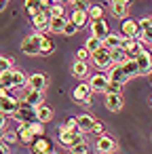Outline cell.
<instances>
[{
	"instance_id": "cell-22",
	"label": "cell",
	"mask_w": 152,
	"mask_h": 154,
	"mask_svg": "<svg viewBox=\"0 0 152 154\" xmlns=\"http://www.w3.org/2000/svg\"><path fill=\"white\" fill-rule=\"evenodd\" d=\"M87 74H89V66H87V61H78V59H76V61L72 63V76L78 78V80H82Z\"/></svg>"
},
{
	"instance_id": "cell-36",
	"label": "cell",
	"mask_w": 152,
	"mask_h": 154,
	"mask_svg": "<svg viewBox=\"0 0 152 154\" xmlns=\"http://www.w3.org/2000/svg\"><path fill=\"white\" fill-rule=\"evenodd\" d=\"M30 129H32V133H34L36 137H40V135H45V122H40L38 118H34V120L30 122Z\"/></svg>"
},
{
	"instance_id": "cell-21",
	"label": "cell",
	"mask_w": 152,
	"mask_h": 154,
	"mask_svg": "<svg viewBox=\"0 0 152 154\" xmlns=\"http://www.w3.org/2000/svg\"><path fill=\"white\" fill-rule=\"evenodd\" d=\"M23 9H26V13L30 15V19H32L34 15H38L40 11H47V9H42L40 0H23Z\"/></svg>"
},
{
	"instance_id": "cell-50",
	"label": "cell",
	"mask_w": 152,
	"mask_h": 154,
	"mask_svg": "<svg viewBox=\"0 0 152 154\" xmlns=\"http://www.w3.org/2000/svg\"><path fill=\"white\" fill-rule=\"evenodd\" d=\"M0 154H9V148H7V143H2V141H0Z\"/></svg>"
},
{
	"instance_id": "cell-27",
	"label": "cell",
	"mask_w": 152,
	"mask_h": 154,
	"mask_svg": "<svg viewBox=\"0 0 152 154\" xmlns=\"http://www.w3.org/2000/svg\"><path fill=\"white\" fill-rule=\"evenodd\" d=\"M70 21H72V23H76V26H78V30H80V28H85V26H87V21H89V13H87V11H74V13H72V17H70Z\"/></svg>"
},
{
	"instance_id": "cell-39",
	"label": "cell",
	"mask_w": 152,
	"mask_h": 154,
	"mask_svg": "<svg viewBox=\"0 0 152 154\" xmlns=\"http://www.w3.org/2000/svg\"><path fill=\"white\" fill-rule=\"evenodd\" d=\"M76 32H78V26H76V23H72V21L68 19V21H66V26H64V36H74Z\"/></svg>"
},
{
	"instance_id": "cell-13",
	"label": "cell",
	"mask_w": 152,
	"mask_h": 154,
	"mask_svg": "<svg viewBox=\"0 0 152 154\" xmlns=\"http://www.w3.org/2000/svg\"><path fill=\"white\" fill-rule=\"evenodd\" d=\"M30 21H32V26H34V30H36V32H45V30H49L51 15H49V11H40V13H38V15H34Z\"/></svg>"
},
{
	"instance_id": "cell-29",
	"label": "cell",
	"mask_w": 152,
	"mask_h": 154,
	"mask_svg": "<svg viewBox=\"0 0 152 154\" xmlns=\"http://www.w3.org/2000/svg\"><path fill=\"white\" fill-rule=\"evenodd\" d=\"M28 85V76L21 70H13V89H23Z\"/></svg>"
},
{
	"instance_id": "cell-40",
	"label": "cell",
	"mask_w": 152,
	"mask_h": 154,
	"mask_svg": "<svg viewBox=\"0 0 152 154\" xmlns=\"http://www.w3.org/2000/svg\"><path fill=\"white\" fill-rule=\"evenodd\" d=\"M13 63H15V59H11V57H0V72L13 70Z\"/></svg>"
},
{
	"instance_id": "cell-17",
	"label": "cell",
	"mask_w": 152,
	"mask_h": 154,
	"mask_svg": "<svg viewBox=\"0 0 152 154\" xmlns=\"http://www.w3.org/2000/svg\"><path fill=\"white\" fill-rule=\"evenodd\" d=\"M108 78H110L112 82H120V85L129 82V78L125 76V70H123V66H114V63L108 68Z\"/></svg>"
},
{
	"instance_id": "cell-6",
	"label": "cell",
	"mask_w": 152,
	"mask_h": 154,
	"mask_svg": "<svg viewBox=\"0 0 152 154\" xmlns=\"http://www.w3.org/2000/svg\"><path fill=\"white\" fill-rule=\"evenodd\" d=\"M15 131H17V141L23 143V146H32V141L36 139V135L30 129V122H19V127Z\"/></svg>"
},
{
	"instance_id": "cell-19",
	"label": "cell",
	"mask_w": 152,
	"mask_h": 154,
	"mask_svg": "<svg viewBox=\"0 0 152 154\" xmlns=\"http://www.w3.org/2000/svg\"><path fill=\"white\" fill-rule=\"evenodd\" d=\"M28 87H30V89H36V91H45V89H47V76L40 74V72L32 74V76L28 78Z\"/></svg>"
},
{
	"instance_id": "cell-55",
	"label": "cell",
	"mask_w": 152,
	"mask_h": 154,
	"mask_svg": "<svg viewBox=\"0 0 152 154\" xmlns=\"http://www.w3.org/2000/svg\"><path fill=\"white\" fill-rule=\"evenodd\" d=\"M53 2H61V0H53Z\"/></svg>"
},
{
	"instance_id": "cell-41",
	"label": "cell",
	"mask_w": 152,
	"mask_h": 154,
	"mask_svg": "<svg viewBox=\"0 0 152 154\" xmlns=\"http://www.w3.org/2000/svg\"><path fill=\"white\" fill-rule=\"evenodd\" d=\"M70 154H89V143H87V141H82V143H78V146H74V148H70Z\"/></svg>"
},
{
	"instance_id": "cell-28",
	"label": "cell",
	"mask_w": 152,
	"mask_h": 154,
	"mask_svg": "<svg viewBox=\"0 0 152 154\" xmlns=\"http://www.w3.org/2000/svg\"><path fill=\"white\" fill-rule=\"evenodd\" d=\"M104 47H106V49H110V51H114V49L123 47V36H116V34H108V36L104 38Z\"/></svg>"
},
{
	"instance_id": "cell-56",
	"label": "cell",
	"mask_w": 152,
	"mask_h": 154,
	"mask_svg": "<svg viewBox=\"0 0 152 154\" xmlns=\"http://www.w3.org/2000/svg\"><path fill=\"white\" fill-rule=\"evenodd\" d=\"M150 106H152V97H150Z\"/></svg>"
},
{
	"instance_id": "cell-9",
	"label": "cell",
	"mask_w": 152,
	"mask_h": 154,
	"mask_svg": "<svg viewBox=\"0 0 152 154\" xmlns=\"http://www.w3.org/2000/svg\"><path fill=\"white\" fill-rule=\"evenodd\" d=\"M104 106H106V110H110V112H120L123 106H125V99H123L120 93H106Z\"/></svg>"
},
{
	"instance_id": "cell-2",
	"label": "cell",
	"mask_w": 152,
	"mask_h": 154,
	"mask_svg": "<svg viewBox=\"0 0 152 154\" xmlns=\"http://www.w3.org/2000/svg\"><path fill=\"white\" fill-rule=\"evenodd\" d=\"M57 139H59V141H61L64 146H68V148H74V146H78V143L87 141L82 133H74V131H68V129L64 127V122H61V125L57 127Z\"/></svg>"
},
{
	"instance_id": "cell-45",
	"label": "cell",
	"mask_w": 152,
	"mask_h": 154,
	"mask_svg": "<svg viewBox=\"0 0 152 154\" xmlns=\"http://www.w3.org/2000/svg\"><path fill=\"white\" fill-rule=\"evenodd\" d=\"M74 5V11H87L91 5H89V0H76V2H72Z\"/></svg>"
},
{
	"instance_id": "cell-8",
	"label": "cell",
	"mask_w": 152,
	"mask_h": 154,
	"mask_svg": "<svg viewBox=\"0 0 152 154\" xmlns=\"http://www.w3.org/2000/svg\"><path fill=\"white\" fill-rule=\"evenodd\" d=\"M137 32H139V23H137V21L129 19V17L120 19V36H123V38H135Z\"/></svg>"
},
{
	"instance_id": "cell-37",
	"label": "cell",
	"mask_w": 152,
	"mask_h": 154,
	"mask_svg": "<svg viewBox=\"0 0 152 154\" xmlns=\"http://www.w3.org/2000/svg\"><path fill=\"white\" fill-rule=\"evenodd\" d=\"M64 127H66L68 131H74V133H82V131L78 129V120H76V116H70V118H66V120H64Z\"/></svg>"
},
{
	"instance_id": "cell-25",
	"label": "cell",
	"mask_w": 152,
	"mask_h": 154,
	"mask_svg": "<svg viewBox=\"0 0 152 154\" xmlns=\"http://www.w3.org/2000/svg\"><path fill=\"white\" fill-rule=\"evenodd\" d=\"M66 17H51L49 21V32L51 34H64V26H66Z\"/></svg>"
},
{
	"instance_id": "cell-23",
	"label": "cell",
	"mask_w": 152,
	"mask_h": 154,
	"mask_svg": "<svg viewBox=\"0 0 152 154\" xmlns=\"http://www.w3.org/2000/svg\"><path fill=\"white\" fill-rule=\"evenodd\" d=\"M112 53V63L114 66H123V63H127L131 57H129V53L123 49V47H118V49H114V51H110Z\"/></svg>"
},
{
	"instance_id": "cell-20",
	"label": "cell",
	"mask_w": 152,
	"mask_h": 154,
	"mask_svg": "<svg viewBox=\"0 0 152 154\" xmlns=\"http://www.w3.org/2000/svg\"><path fill=\"white\" fill-rule=\"evenodd\" d=\"M76 120H78V129H80L82 133H91V131H93L95 118H93L91 114H80V116H76Z\"/></svg>"
},
{
	"instance_id": "cell-35",
	"label": "cell",
	"mask_w": 152,
	"mask_h": 154,
	"mask_svg": "<svg viewBox=\"0 0 152 154\" xmlns=\"http://www.w3.org/2000/svg\"><path fill=\"white\" fill-rule=\"evenodd\" d=\"M85 47H87L91 53H95L97 49H101V47H104V40H99L97 36H91V38L87 40V45H85Z\"/></svg>"
},
{
	"instance_id": "cell-49",
	"label": "cell",
	"mask_w": 152,
	"mask_h": 154,
	"mask_svg": "<svg viewBox=\"0 0 152 154\" xmlns=\"http://www.w3.org/2000/svg\"><path fill=\"white\" fill-rule=\"evenodd\" d=\"M40 5H42V9H47V11H49V7L53 5V0H40Z\"/></svg>"
},
{
	"instance_id": "cell-11",
	"label": "cell",
	"mask_w": 152,
	"mask_h": 154,
	"mask_svg": "<svg viewBox=\"0 0 152 154\" xmlns=\"http://www.w3.org/2000/svg\"><path fill=\"white\" fill-rule=\"evenodd\" d=\"M108 82H110L108 74H101V72H97V74H93V76L89 78V87L93 89V93H95V91H97V93H106Z\"/></svg>"
},
{
	"instance_id": "cell-5",
	"label": "cell",
	"mask_w": 152,
	"mask_h": 154,
	"mask_svg": "<svg viewBox=\"0 0 152 154\" xmlns=\"http://www.w3.org/2000/svg\"><path fill=\"white\" fill-rule=\"evenodd\" d=\"M13 116H15L17 122H32V118H36V108L26 103V101H21V106L17 108V112Z\"/></svg>"
},
{
	"instance_id": "cell-10",
	"label": "cell",
	"mask_w": 152,
	"mask_h": 154,
	"mask_svg": "<svg viewBox=\"0 0 152 154\" xmlns=\"http://www.w3.org/2000/svg\"><path fill=\"white\" fill-rule=\"evenodd\" d=\"M135 61H137V68H139V76L152 74V55H150L148 51H141V53L135 57Z\"/></svg>"
},
{
	"instance_id": "cell-24",
	"label": "cell",
	"mask_w": 152,
	"mask_h": 154,
	"mask_svg": "<svg viewBox=\"0 0 152 154\" xmlns=\"http://www.w3.org/2000/svg\"><path fill=\"white\" fill-rule=\"evenodd\" d=\"M36 118L40 120V122H49V120H53V110L49 108V106H45V103H40V106H36Z\"/></svg>"
},
{
	"instance_id": "cell-16",
	"label": "cell",
	"mask_w": 152,
	"mask_h": 154,
	"mask_svg": "<svg viewBox=\"0 0 152 154\" xmlns=\"http://www.w3.org/2000/svg\"><path fill=\"white\" fill-rule=\"evenodd\" d=\"M123 49L129 53V57H137L144 49H141V42L137 38H123Z\"/></svg>"
},
{
	"instance_id": "cell-51",
	"label": "cell",
	"mask_w": 152,
	"mask_h": 154,
	"mask_svg": "<svg viewBox=\"0 0 152 154\" xmlns=\"http://www.w3.org/2000/svg\"><path fill=\"white\" fill-rule=\"evenodd\" d=\"M7 2H9V0H0V11H5V9H7Z\"/></svg>"
},
{
	"instance_id": "cell-26",
	"label": "cell",
	"mask_w": 152,
	"mask_h": 154,
	"mask_svg": "<svg viewBox=\"0 0 152 154\" xmlns=\"http://www.w3.org/2000/svg\"><path fill=\"white\" fill-rule=\"evenodd\" d=\"M123 70H125V76L131 80V78H135V76H139V68H137V61H135V57H131L127 63H123Z\"/></svg>"
},
{
	"instance_id": "cell-15",
	"label": "cell",
	"mask_w": 152,
	"mask_h": 154,
	"mask_svg": "<svg viewBox=\"0 0 152 154\" xmlns=\"http://www.w3.org/2000/svg\"><path fill=\"white\" fill-rule=\"evenodd\" d=\"M108 34H110V28H108L106 19H95V21H91V36H97L99 40H104Z\"/></svg>"
},
{
	"instance_id": "cell-32",
	"label": "cell",
	"mask_w": 152,
	"mask_h": 154,
	"mask_svg": "<svg viewBox=\"0 0 152 154\" xmlns=\"http://www.w3.org/2000/svg\"><path fill=\"white\" fill-rule=\"evenodd\" d=\"M53 51H55V42H53L51 38H47V36H45V38H42V42H40V55H45V57H47V55H51Z\"/></svg>"
},
{
	"instance_id": "cell-31",
	"label": "cell",
	"mask_w": 152,
	"mask_h": 154,
	"mask_svg": "<svg viewBox=\"0 0 152 154\" xmlns=\"http://www.w3.org/2000/svg\"><path fill=\"white\" fill-rule=\"evenodd\" d=\"M87 13H89V19H91V21L104 19V7H101V5H91V7L87 9Z\"/></svg>"
},
{
	"instance_id": "cell-48",
	"label": "cell",
	"mask_w": 152,
	"mask_h": 154,
	"mask_svg": "<svg viewBox=\"0 0 152 154\" xmlns=\"http://www.w3.org/2000/svg\"><path fill=\"white\" fill-rule=\"evenodd\" d=\"M0 127H2V129L7 127V114L5 112H0Z\"/></svg>"
},
{
	"instance_id": "cell-18",
	"label": "cell",
	"mask_w": 152,
	"mask_h": 154,
	"mask_svg": "<svg viewBox=\"0 0 152 154\" xmlns=\"http://www.w3.org/2000/svg\"><path fill=\"white\" fill-rule=\"evenodd\" d=\"M45 91H36V89H30L28 87V91H26V95H23V101L26 103H30V106H40L42 101H45V95H42Z\"/></svg>"
},
{
	"instance_id": "cell-33",
	"label": "cell",
	"mask_w": 152,
	"mask_h": 154,
	"mask_svg": "<svg viewBox=\"0 0 152 154\" xmlns=\"http://www.w3.org/2000/svg\"><path fill=\"white\" fill-rule=\"evenodd\" d=\"M137 23H139V30L146 34L148 42H152V26H150V19H148V17H144V19H139Z\"/></svg>"
},
{
	"instance_id": "cell-52",
	"label": "cell",
	"mask_w": 152,
	"mask_h": 154,
	"mask_svg": "<svg viewBox=\"0 0 152 154\" xmlns=\"http://www.w3.org/2000/svg\"><path fill=\"white\" fill-rule=\"evenodd\" d=\"M5 89H7V87H5L2 82H0V97H2V95H5Z\"/></svg>"
},
{
	"instance_id": "cell-30",
	"label": "cell",
	"mask_w": 152,
	"mask_h": 154,
	"mask_svg": "<svg viewBox=\"0 0 152 154\" xmlns=\"http://www.w3.org/2000/svg\"><path fill=\"white\" fill-rule=\"evenodd\" d=\"M110 11H112L114 17L125 19V17L129 15V5H110Z\"/></svg>"
},
{
	"instance_id": "cell-43",
	"label": "cell",
	"mask_w": 152,
	"mask_h": 154,
	"mask_svg": "<svg viewBox=\"0 0 152 154\" xmlns=\"http://www.w3.org/2000/svg\"><path fill=\"white\" fill-rule=\"evenodd\" d=\"M120 89H123V85L120 82H108V87H106V93H120Z\"/></svg>"
},
{
	"instance_id": "cell-38",
	"label": "cell",
	"mask_w": 152,
	"mask_h": 154,
	"mask_svg": "<svg viewBox=\"0 0 152 154\" xmlns=\"http://www.w3.org/2000/svg\"><path fill=\"white\" fill-rule=\"evenodd\" d=\"M0 82H2L5 87H13V70L0 72Z\"/></svg>"
},
{
	"instance_id": "cell-54",
	"label": "cell",
	"mask_w": 152,
	"mask_h": 154,
	"mask_svg": "<svg viewBox=\"0 0 152 154\" xmlns=\"http://www.w3.org/2000/svg\"><path fill=\"white\" fill-rule=\"evenodd\" d=\"M148 19H150V26H152V15H150V17H148Z\"/></svg>"
},
{
	"instance_id": "cell-47",
	"label": "cell",
	"mask_w": 152,
	"mask_h": 154,
	"mask_svg": "<svg viewBox=\"0 0 152 154\" xmlns=\"http://www.w3.org/2000/svg\"><path fill=\"white\" fill-rule=\"evenodd\" d=\"M110 5H131V0H108Z\"/></svg>"
},
{
	"instance_id": "cell-44",
	"label": "cell",
	"mask_w": 152,
	"mask_h": 154,
	"mask_svg": "<svg viewBox=\"0 0 152 154\" xmlns=\"http://www.w3.org/2000/svg\"><path fill=\"white\" fill-rule=\"evenodd\" d=\"M7 143H17V131H5V137H2Z\"/></svg>"
},
{
	"instance_id": "cell-1",
	"label": "cell",
	"mask_w": 152,
	"mask_h": 154,
	"mask_svg": "<svg viewBox=\"0 0 152 154\" xmlns=\"http://www.w3.org/2000/svg\"><path fill=\"white\" fill-rule=\"evenodd\" d=\"M42 38H45L42 32H34V34L26 36V38L21 40V51H23L26 55H30V57L40 55V42H42Z\"/></svg>"
},
{
	"instance_id": "cell-42",
	"label": "cell",
	"mask_w": 152,
	"mask_h": 154,
	"mask_svg": "<svg viewBox=\"0 0 152 154\" xmlns=\"http://www.w3.org/2000/svg\"><path fill=\"white\" fill-rule=\"evenodd\" d=\"M76 59H78V61H89V59H91V51H89L87 47L78 49V51H76Z\"/></svg>"
},
{
	"instance_id": "cell-4",
	"label": "cell",
	"mask_w": 152,
	"mask_h": 154,
	"mask_svg": "<svg viewBox=\"0 0 152 154\" xmlns=\"http://www.w3.org/2000/svg\"><path fill=\"white\" fill-rule=\"evenodd\" d=\"M91 61L95 63V68L108 70V68L112 66V53H110V49H106V47L97 49L95 53H91Z\"/></svg>"
},
{
	"instance_id": "cell-34",
	"label": "cell",
	"mask_w": 152,
	"mask_h": 154,
	"mask_svg": "<svg viewBox=\"0 0 152 154\" xmlns=\"http://www.w3.org/2000/svg\"><path fill=\"white\" fill-rule=\"evenodd\" d=\"M49 15H51V17H66L64 5H61V2H53V5L49 7Z\"/></svg>"
},
{
	"instance_id": "cell-7",
	"label": "cell",
	"mask_w": 152,
	"mask_h": 154,
	"mask_svg": "<svg viewBox=\"0 0 152 154\" xmlns=\"http://www.w3.org/2000/svg\"><path fill=\"white\" fill-rule=\"evenodd\" d=\"M95 148H97V154H112L116 150V141L110 137V135H99L97 141H95Z\"/></svg>"
},
{
	"instance_id": "cell-58",
	"label": "cell",
	"mask_w": 152,
	"mask_h": 154,
	"mask_svg": "<svg viewBox=\"0 0 152 154\" xmlns=\"http://www.w3.org/2000/svg\"><path fill=\"white\" fill-rule=\"evenodd\" d=\"M150 47H152V42H150Z\"/></svg>"
},
{
	"instance_id": "cell-57",
	"label": "cell",
	"mask_w": 152,
	"mask_h": 154,
	"mask_svg": "<svg viewBox=\"0 0 152 154\" xmlns=\"http://www.w3.org/2000/svg\"><path fill=\"white\" fill-rule=\"evenodd\" d=\"M70 2H76V0H70Z\"/></svg>"
},
{
	"instance_id": "cell-14",
	"label": "cell",
	"mask_w": 152,
	"mask_h": 154,
	"mask_svg": "<svg viewBox=\"0 0 152 154\" xmlns=\"http://www.w3.org/2000/svg\"><path fill=\"white\" fill-rule=\"evenodd\" d=\"M19 106H21V101L17 97H5V95L0 97V112H5L7 116L9 114H15Z\"/></svg>"
},
{
	"instance_id": "cell-12",
	"label": "cell",
	"mask_w": 152,
	"mask_h": 154,
	"mask_svg": "<svg viewBox=\"0 0 152 154\" xmlns=\"http://www.w3.org/2000/svg\"><path fill=\"white\" fill-rule=\"evenodd\" d=\"M32 152L34 154H49L51 150H53V143L49 141V137H45V135H40V137H36L34 141H32Z\"/></svg>"
},
{
	"instance_id": "cell-46",
	"label": "cell",
	"mask_w": 152,
	"mask_h": 154,
	"mask_svg": "<svg viewBox=\"0 0 152 154\" xmlns=\"http://www.w3.org/2000/svg\"><path fill=\"white\" fill-rule=\"evenodd\" d=\"M91 133H95V135H104V133H106V129H104V125H101V122H97V120H95V125H93V131H91Z\"/></svg>"
},
{
	"instance_id": "cell-3",
	"label": "cell",
	"mask_w": 152,
	"mask_h": 154,
	"mask_svg": "<svg viewBox=\"0 0 152 154\" xmlns=\"http://www.w3.org/2000/svg\"><path fill=\"white\" fill-rule=\"evenodd\" d=\"M91 95H93V89L89 87V82H78L72 91V97L78 106H91Z\"/></svg>"
},
{
	"instance_id": "cell-53",
	"label": "cell",
	"mask_w": 152,
	"mask_h": 154,
	"mask_svg": "<svg viewBox=\"0 0 152 154\" xmlns=\"http://www.w3.org/2000/svg\"><path fill=\"white\" fill-rule=\"evenodd\" d=\"M2 137H5V129H2V127H0V139H2Z\"/></svg>"
}]
</instances>
